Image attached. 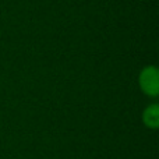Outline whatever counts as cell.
<instances>
[{"instance_id":"6da1fadb","label":"cell","mask_w":159,"mask_h":159,"mask_svg":"<svg viewBox=\"0 0 159 159\" xmlns=\"http://www.w3.org/2000/svg\"><path fill=\"white\" fill-rule=\"evenodd\" d=\"M141 89L144 93L149 96H157L159 92V74L157 67L154 66H147L140 73V78H138Z\"/></svg>"},{"instance_id":"7a4b0ae2","label":"cell","mask_w":159,"mask_h":159,"mask_svg":"<svg viewBox=\"0 0 159 159\" xmlns=\"http://www.w3.org/2000/svg\"><path fill=\"white\" fill-rule=\"evenodd\" d=\"M144 123H145L147 127L149 129H157L159 126V107L158 105H151L148 106L145 110H144Z\"/></svg>"}]
</instances>
